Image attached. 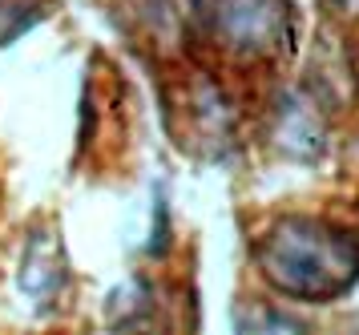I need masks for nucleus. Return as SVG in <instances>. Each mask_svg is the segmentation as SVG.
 I'll list each match as a JSON object with an SVG mask.
<instances>
[{
  "mask_svg": "<svg viewBox=\"0 0 359 335\" xmlns=\"http://www.w3.org/2000/svg\"><path fill=\"white\" fill-rule=\"evenodd\" d=\"M266 283L303 303H327L359 279V242L323 218H278L259 242Z\"/></svg>",
  "mask_w": 359,
  "mask_h": 335,
  "instance_id": "nucleus-1",
  "label": "nucleus"
},
{
  "mask_svg": "<svg viewBox=\"0 0 359 335\" xmlns=\"http://www.w3.org/2000/svg\"><path fill=\"white\" fill-rule=\"evenodd\" d=\"M210 25L238 53H271L291 37V8L287 0H214Z\"/></svg>",
  "mask_w": 359,
  "mask_h": 335,
  "instance_id": "nucleus-2",
  "label": "nucleus"
},
{
  "mask_svg": "<svg viewBox=\"0 0 359 335\" xmlns=\"http://www.w3.org/2000/svg\"><path fill=\"white\" fill-rule=\"evenodd\" d=\"M49 16V0H0V45H13L20 32Z\"/></svg>",
  "mask_w": 359,
  "mask_h": 335,
  "instance_id": "nucleus-3",
  "label": "nucleus"
}]
</instances>
